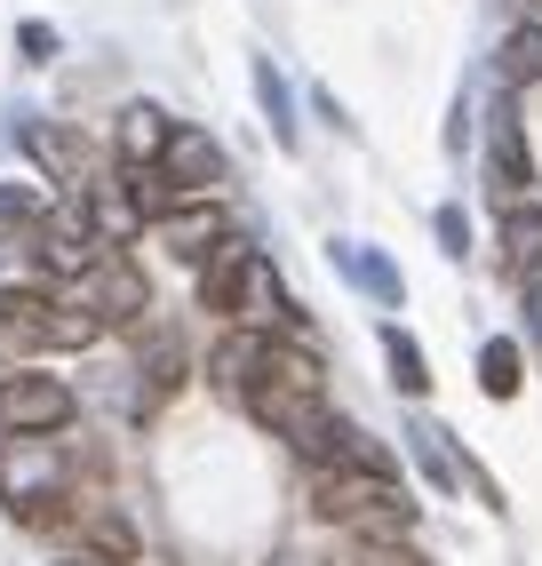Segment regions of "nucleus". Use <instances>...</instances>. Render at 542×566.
<instances>
[{
  "label": "nucleus",
  "instance_id": "f257e3e1",
  "mask_svg": "<svg viewBox=\"0 0 542 566\" xmlns=\"http://www.w3.org/2000/svg\"><path fill=\"white\" fill-rule=\"evenodd\" d=\"M320 384H327V367L303 352V344H288V335H263V359H256V384L240 391V407L256 415L263 431H280V439H303L320 423Z\"/></svg>",
  "mask_w": 542,
  "mask_h": 566
},
{
  "label": "nucleus",
  "instance_id": "f03ea898",
  "mask_svg": "<svg viewBox=\"0 0 542 566\" xmlns=\"http://www.w3.org/2000/svg\"><path fill=\"white\" fill-rule=\"evenodd\" d=\"M312 518H327V526H352V535H392V543H407L415 503H407V486H399V479H367V471H320V486H312Z\"/></svg>",
  "mask_w": 542,
  "mask_h": 566
},
{
  "label": "nucleus",
  "instance_id": "7ed1b4c3",
  "mask_svg": "<svg viewBox=\"0 0 542 566\" xmlns=\"http://www.w3.org/2000/svg\"><path fill=\"white\" fill-rule=\"evenodd\" d=\"M104 319L88 304H56V295H0V352H88Z\"/></svg>",
  "mask_w": 542,
  "mask_h": 566
},
{
  "label": "nucleus",
  "instance_id": "20e7f679",
  "mask_svg": "<svg viewBox=\"0 0 542 566\" xmlns=\"http://www.w3.org/2000/svg\"><path fill=\"white\" fill-rule=\"evenodd\" d=\"M0 503L24 526L64 518V447L56 439H9L0 447Z\"/></svg>",
  "mask_w": 542,
  "mask_h": 566
},
{
  "label": "nucleus",
  "instance_id": "39448f33",
  "mask_svg": "<svg viewBox=\"0 0 542 566\" xmlns=\"http://www.w3.org/2000/svg\"><path fill=\"white\" fill-rule=\"evenodd\" d=\"M72 423V384L56 375H9L0 384V431L9 439H56Z\"/></svg>",
  "mask_w": 542,
  "mask_h": 566
},
{
  "label": "nucleus",
  "instance_id": "423d86ee",
  "mask_svg": "<svg viewBox=\"0 0 542 566\" xmlns=\"http://www.w3.org/2000/svg\"><path fill=\"white\" fill-rule=\"evenodd\" d=\"M81 287H88L81 304H88L104 327H128V319H144V312H152V287H144V272H136L121 248H104L88 272H81Z\"/></svg>",
  "mask_w": 542,
  "mask_h": 566
},
{
  "label": "nucleus",
  "instance_id": "0eeeda50",
  "mask_svg": "<svg viewBox=\"0 0 542 566\" xmlns=\"http://www.w3.org/2000/svg\"><path fill=\"white\" fill-rule=\"evenodd\" d=\"M303 447V463H320V471H367V479H392V455L359 431V423H343V415H320L312 431L295 439Z\"/></svg>",
  "mask_w": 542,
  "mask_h": 566
},
{
  "label": "nucleus",
  "instance_id": "6e6552de",
  "mask_svg": "<svg viewBox=\"0 0 542 566\" xmlns=\"http://www.w3.org/2000/svg\"><path fill=\"white\" fill-rule=\"evenodd\" d=\"M160 176L176 184L184 200H208L216 184H223V144H216L208 128H176L168 153H160Z\"/></svg>",
  "mask_w": 542,
  "mask_h": 566
},
{
  "label": "nucleus",
  "instance_id": "1a4fd4ad",
  "mask_svg": "<svg viewBox=\"0 0 542 566\" xmlns=\"http://www.w3.org/2000/svg\"><path fill=\"white\" fill-rule=\"evenodd\" d=\"M487 176H494V192H527V184H534L527 120H519V104H511V96L487 112Z\"/></svg>",
  "mask_w": 542,
  "mask_h": 566
},
{
  "label": "nucleus",
  "instance_id": "9d476101",
  "mask_svg": "<svg viewBox=\"0 0 542 566\" xmlns=\"http://www.w3.org/2000/svg\"><path fill=\"white\" fill-rule=\"evenodd\" d=\"M152 232H160V248H168L176 263H208V255L231 240V216H223L216 200H184L168 223H152Z\"/></svg>",
  "mask_w": 542,
  "mask_h": 566
},
{
  "label": "nucleus",
  "instance_id": "9b49d317",
  "mask_svg": "<svg viewBox=\"0 0 542 566\" xmlns=\"http://www.w3.org/2000/svg\"><path fill=\"white\" fill-rule=\"evenodd\" d=\"M168 136H176V120H168L160 104H128L121 128H112V153H121V168H160Z\"/></svg>",
  "mask_w": 542,
  "mask_h": 566
},
{
  "label": "nucleus",
  "instance_id": "f8f14e48",
  "mask_svg": "<svg viewBox=\"0 0 542 566\" xmlns=\"http://www.w3.org/2000/svg\"><path fill=\"white\" fill-rule=\"evenodd\" d=\"M335 272L352 280L359 295H375V304H399V295H407L399 263H392V255H375V248H359V240H335Z\"/></svg>",
  "mask_w": 542,
  "mask_h": 566
},
{
  "label": "nucleus",
  "instance_id": "ddd939ff",
  "mask_svg": "<svg viewBox=\"0 0 542 566\" xmlns=\"http://www.w3.org/2000/svg\"><path fill=\"white\" fill-rule=\"evenodd\" d=\"M248 263H256V248L248 240H223L216 255H208V272H200V312H240V280H248Z\"/></svg>",
  "mask_w": 542,
  "mask_h": 566
},
{
  "label": "nucleus",
  "instance_id": "4468645a",
  "mask_svg": "<svg viewBox=\"0 0 542 566\" xmlns=\"http://www.w3.org/2000/svg\"><path fill=\"white\" fill-rule=\"evenodd\" d=\"M24 144H32V160H41L56 184H72V192H88V144L72 136V128H24Z\"/></svg>",
  "mask_w": 542,
  "mask_h": 566
},
{
  "label": "nucleus",
  "instance_id": "2eb2a0df",
  "mask_svg": "<svg viewBox=\"0 0 542 566\" xmlns=\"http://www.w3.org/2000/svg\"><path fill=\"white\" fill-rule=\"evenodd\" d=\"M494 72H502V88H534L542 81V24H511V32H502Z\"/></svg>",
  "mask_w": 542,
  "mask_h": 566
},
{
  "label": "nucleus",
  "instance_id": "dca6fc26",
  "mask_svg": "<svg viewBox=\"0 0 542 566\" xmlns=\"http://www.w3.org/2000/svg\"><path fill=\"white\" fill-rule=\"evenodd\" d=\"M479 391H487V399H519V391H527V352L511 344V335L479 344Z\"/></svg>",
  "mask_w": 542,
  "mask_h": 566
},
{
  "label": "nucleus",
  "instance_id": "f3484780",
  "mask_svg": "<svg viewBox=\"0 0 542 566\" xmlns=\"http://www.w3.org/2000/svg\"><path fill=\"white\" fill-rule=\"evenodd\" d=\"M407 439H415V463H423V471H431V486H439V495H455V486H462V479H471V463H462V455H455V439H447L439 423H415Z\"/></svg>",
  "mask_w": 542,
  "mask_h": 566
},
{
  "label": "nucleus",
  "instance_id": "a211bd4d",
  "mask_svg": "<svg viewBox=\"0 0 542 566\" xmlns=\"http://www.w3.org/2000/svg\"><path fill=\"white\" fill-rule=\"evenodd\" d=\"M383 359H392V384H399L407 399L431 391V367H423V344H415L407 327H383Z\"/></svg>",
  "mask_w": 542,
  "mask_h": 566
},
{
  "label": "nucleus",
  "instance_id": "6ab92c4d",
  "mask_svg": "<svg viewBox=\"0 0 542 566\" xmlns=\"http://www.w3.org/2000/svg\"><path fill=\"white\" fill-rule=\"evenodd\" d=\"M327 566H431V558H423L415 543H392V535H352Z\"/></svg>",
  "mask_w": 542,
  "mask_h": 566
},
{
  "label": "nucleus",
  "instance_id": "aec40b11",
  "mask_svg": "<svg viewBox=\"0 0 542 566\" xmlns=\"http://www.w3.org/2000/svg\"><path fill=\"white\" fill-rule=\"evenodd\" d=\"M502 248H511V263H519V272L534 280L542 272V208L527 200V208H511V216H502Z\"/></svg>",
  "mask_w": 542,
  "mask_h": 566
},
{
  "label": "nucleus",
  "instance_id": "412c9836",
  "mask_svg": "<svg viewBox=\"0 0 542 566\" xmlns=\"http://www.w3.org/2000/svg\"><path fill=\"white\" fill-rule=\"evenodd\" d=\"M256 96H263V112H271V136H280L288 153H295V104H288V81L271 72V56L256 64Z\"/></svg>",
  "mask_w": 542,
  "mask_h": 566
},
{
  "label": "nucleus",
  "instance_id": "4be33fe9",
  "mask_svg": "<svg viewBox=\"0 0 542 566\" xmlns=\"http://www.w3.org/2000/svg\"><path fill=\"white\" fill-rule=\"evenodd\" d=\"M49 208V184H0V223H41Z\"/></svg>",
  "mask_w": 542,
  "mask_h": 566
},
{
  "label": "nucleus",
  "instance_id": "5701e85b",
  "mask_svg": "<svg viewBox=\"0 0 542 566\" xmlns=\"http://www.w3.org/2000/svg\"><path fill=\"white\" fill-rule=\"evenodd\" d=\"M88 535H96V543H104L112 558H128V551H136V535H128V526L112 518V511H96V518H88Z\"/></svg>",
  "mask_w": 542,
  "mask_h": 566
},
{
  "label": "nucleus",
  "instance_id": "b1692460",
  "mask_svg": "<svg viewBox=\"0 0 542 566\" xmlns=\"http://www.w3.org/2000/svg\"><path fill=\"white\" fill-rule=\"evenodd\" d=\"M439 248L447 255H471V216H462V208H439Z\"/></svg>",
  "mask_w": 542,
  "mask_h": 566
},
{
  "label": "nucleus",
  "instance_id": "393cba45",
  "mask_svg": "<svg viewBox=\"0 0 542 566\" xmlns=\"http://www.w3.org/2000/svg\"><path fill=\"white\" fill-rule=\"evenodd\" d=\"M17 41H24V56H32V64H49V56H56V32H49V24H24Z\"/></svg>",
  "mask_w": 542,
  "mask_h": 566
},
{
  "label": "nucleus",
  "instance_id": "a878e982",
  "mask_svg": "<svg viewBox=\"0 0 542 566\" xmlns=\"http://www.w3.org/2000/svg\"><path fill=\"white\" fill-rule=\"evenodd\" d=\"M527 327H534V344H542V287H527Z\"/></svg>",
  "mask_w": 542,
  "mask_h": 566
},
{
  "label": "nucleus",
  "instance_id": "bb28decb",
  "mask_svg": "<svg viewBox=\"0 0 542 566\" xmlns=\"http://www.w3.org/2000/svg\"><path fill=\"white\" fill-rule=\"evenodd\" d=\"M64 566H96V558H64Z\"/></svg>",
  "mask_w": 542,
  "mask_h": 566
},
{
  "label": "nucleus",
  "instance_id": "cd10ccee",
  "mask_svg": "<svg viewBox=\"0 0 542 566\" xmlns=\"http://www.w3.org/2000/svg\"><path fill=\"white\" fill-rule=\"evenodd\" d=\"M534 9H542V0H534Z\"/></svg>",
  "mask_w": 542,
  "mask_h": 566
}]
</instances>
